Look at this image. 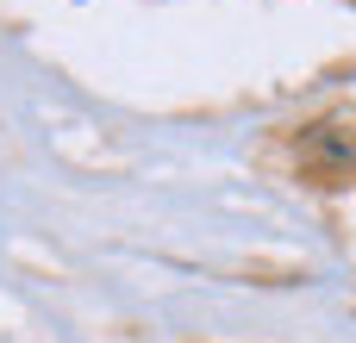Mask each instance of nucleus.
I'll return each instance as SVG.
<instances>
[{
  "label": "nucleus",
  "mask_w": 356,
  "mask_h": 343,
  "mask_svg": "<svg viewBox=\"0 0 356 343\" xmlns=\"http://www.w3.org/2000/svg\"><path fill=\"white\" fill-rule=\"evenodd\" d=\"M300 156L325 175H350L356 169V112H332L319 125L300 131Z\"/></svg>",
  "instance_id": "obj_1"
}]
</instances>
